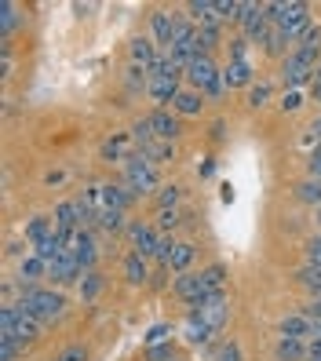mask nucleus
Returning <instances> with one entry per match:
<instances>
[{
    "label": "nucleus",
    "instance_id": "obj_1",
    "mask_svg": "<svg viewBox=\"0 0 321 361\" xmlns=\"http://www.w3.org/2000/svg\"><path fill=\"white\" fill-rule=\"evenodd\" d=\"M19 307H26L40 325L59 321L62 314H66V300H62L59 292H47V288H22V303Z\"/></svg>",
    "mask_w": 321,
    "mask_h": 361
},
{
    "label": "nucleus",
    "instance_id": "obj_2",
    "mask_svg": "<svg viewBox=\"0 0 321 361\" xmlns=\"http://www.w3.org/2000/svg\"><path fill=\"white\" fill-rule=\"evenodd\" d=\"M270 19H274V26L285 33L288 40H299L303 33L311 29L307 4H299V0H292V4H270Z\"/></svg>",
    "mask_w": 321,
    "mask_h": 361
},
{
    "label": "nucleus",
    "instance_id": "obj_3",
    "mask_svg": "<svg viewBox=\"0 0 321 361\" xmlns=\"http://www.w3.org/2000/svg\"><path fill=\"white\" fill-rule=\"evenodd\" d=\"M0 332H11L26 347V343L40 339V321L29 314L26 307H4L0 310Z\"/></svg>",
    "mask_w": 321,
    "mask_h": 361
},
{
    "label": "nucleus",
    "instance_id": "obj_4",
    "mask_svg": "<svg viewBox=\"0 0 321 361\" xmlns=\"http://www.w3.org/2000/svg\"><path fill=\"white\" fill-rule=\"evenodd\" d=\"M124 183L132 186L135 193H150L157 190V164L142 154H132L124 161Z\"/></svg>",
    "mask_w": 321,
    "mask_h": 361
},
{
    "label": "nucleus",
    "instance_id": "obj_5",
    "mask_svg": "<svg viewBox=\"0 0 321 361\" xmlns=\"http://www.w3.org/2000/svg\"><path fill=\"white\" fill-rule=\"evenodd\" d=\"M186 80L194 84V91H204V95H212V98L223 91V77H219L216 62L208 59V55H197L194 62L186 66Z\"/></svg>",
    "mask_w": 321,
    "mask_h": 361
},
{
    "label": "nucleus",
    "instance_id": "obj_6",
    "mask_svg": "<svg viewBox=\"0 0 321 361\" xmlns=\"http://www.w3.org/2000/svg\"><path fill=\"white\" fill-rule=\"evenodd\" d=\"M190 314H194L197 321H204L212 332H219V328L227 325V318H230V300H227V292H223V295H208V300L197 303Z\"/></svg>",
    "mask_w": 321,
    "mask_h": 361
},
{
    "label": "nucleus",
    "instance_id": "obj_7",
    "mask_svg": "<svg viewBox=\"0 0 321 361\" xmlns=\"http://www.w3.org/2000/svg\"><path fill=\"white\" fill-rule=\"evenodd\" d=\"M66 252L80 263V267H84V274L95 270V259H99V244H95V237L88 234V230H77V234L66 237Z\"/></svg>",
    "mask_w": 321,
    "mask_h": 361
},
{
    "label": "nucleus",
    "instance_id": "obj_8",
    "mask_svg": "<svg viewBox=\"0 0 321 361\" xmlns=\"http://www.w3.org/2000/svg\"><path fill=\"white\" fill-rule=\"evenodd\" d=\"M241 26H245L248 37L263 40L267 33H270V26H274V19H270V4H248V8H245V19H241Z\"/></svg>",
    "mask_w": 321,
    "mask_h": 361
},
{
    "label": "nucleus",
    "instance_id": "obj_9",
    "mask_svg": "<svg viewBox=\"0 0 321 361\" xmlns=\"http://www.w3.org/2000/svg\"><path fill=\"white\" fill-rule=\"evenodd\" d=\"M47 277H52L55 285H73V281H80V277H84V267H80V263L66 252L62 259H55L52 267H47Z\"/></svg>",
    "mask_w": 321,
    "mask_h": 361
},
{
    "label": "nucleus",
    "instance_id": "obj_10",
    "mask_svg": "<svg viewBox=\"0 0 321 361\" xmlns=\"http://www.w3.org/2000/svg\"><path fill=\"white\" fill-rule=\"evenodd\" d=\"M175 295H179L183 303H190V307L204 303L208 292H204V285H201V274H179V281H175Z\"/></svg>",
    "mask_w": 321,
    "mask_h": 361
},
{
    "label": "nucleus",
    "instance_id": "obj_11",
    "mask_svg": "<svg viewBox=\"0 0 321 361\" xmlns=\"http://www.w3.org/2000/svg\"><path fill=\"white\" fill-rule=\"evenodd\" d=\"M128 237H132V249H135L139 256H157L160 237H157V230H154V226L132 223V226H128Z\"/></svg>",
    "mask_w": 321,
    "mask_h": 361
},
{
    "label": "nucleus",
    "instance_id": "obj_12",
    "mask_svg": "<svg viewBox=\"0 0 321 361\" xmlns=\"http://www.w3.org/2000/svg\"><path fill=\"white\" fill-rule=\"evenodd\" d=\"M281 73H285V84H288V88L296 91L299 84H307V80H311V73H314V66H311L307 59H303V55H296V52H292V55L285 59V70H281Z\"/></svg>",
    "mask_w": 321,
    "mask_h": 361
},
{
    "label": "nucleus",
    "instance_id": "obj_13",
    "mask_svg": "<svg viewBox=\"0 0 321 361\" xmlns=\"http://www.w3.org/2000/svg\"><path fill=\"white\" fill-rule=\"evenodd\" d=\"M150 26H154V37H157L160 44H165V47H168L175 37H179V26H183V19H175V15H168V11H157Z\"/></svg>",
    "mask_w": 321,
    "mask_h": 361
},
{
    "label": "nucleus",
    "instance_id": "obj_14",
    "mask_svg": "<svg viewBox=\"0 0 321 361\" xmlns=\"http://www.w3.org/2000/svg\"><path fill=\"white\" fill-rule=\"evenodd\" d=\"M147 91L157 98V103H175L183 88H179V77H150Z\"/></svg>",
    "mask_w": 321,
    "mask_h": 361
},
{
    "label": "nucleus",
    "instance_id": "obj_15",
    "mask_svg": "<svg viewBox=\"0 0 321 361\" xmlns=\"http://www.w3.org/2000/svg\"><path fill=\"white\" fill-rule=\"evenodd\" d=\"M281 336H288V339H303V343H307V339L314 336V321H311L307 314H288V318L281 321Z\"/></svg>",
    "mask_w": 321,
    "mask_h": 361
},
{
    "label": "nucleus",
    "instance_id": "obj_16",
    "mask_svg": "<svg viewBox=\"0 0 321 361\" xmlns=\"http://www.w3.org/2000/svg\"><path fill=\"white\" fill-rule=\"evenodd\" d=\"M147 121H150V128H154V135H157V139H168V142H172L175 135H179V121H175L168 110H157V113H150Z\"/></svg>",
    "mask_w": 321,
    "mask_h": 361
},
{
    "label": "nucleus",
    "instance_id": "obj_17",
    "mask_svg": "<svg viewBox=\"0 0 321 361\" xmlns=\"http://www.w3.org/2000/svg\"><path fill=\"white\" fill-rule=\"evenodd\" d=\"M128 52H132V66H142V70H154V62L160 59V55H157V47H154L147 37H135Z\"/></svg>",
    "mask_w": 321,
    "mask_h": 361
},
{
    "label": "nucleus",
    "instance_id": "obj_18",
    "mask_svg": "<svg viewBox=\"0 0 321 361\" xmlns=\"http://www.w3.org/2000/svg\"><path fill=\"white\" fill-rule=\"evenodd\" d=\"M296 55H303L311 66L318 62V55H321V26H311L307 33L299 37V47H296Z\"/></svg>",
    "mask_w": 321,
    "mask_h": 361
},
{
    "label": "nucleus",
    "instance_id": "obj_19",
    "mask_svg": "<svg viewBox=\"0 0 321 361\" xmlns=\"http://www.w3.org/2000/svg\"><path fill=\"white\" fill-rule=\"evenodd\" d=\"M103 288H106V277L99 270H88L84 277H80V285H77V292H80V300H84V303H95Z\"/></svg>",
    "mask_w": 321,
    "mask_h": 361
},
{
    "label": "nucleus",
    "instance_id": "obj_20",
    "mask_svg": "<svg viewBox=\"0 0 321 361\" xmlns=\"http://www.w3.org/2000/svg\"><path fill=\"white\" fill-rule=\"evenodd\" d=\"M194 256H197V249H194L190 241H175L172 259H168V270H175V274H186V267L194 263Z\"/></svg>",
    "mask_w": 321,
    "mask_h": 361
},
{
    "label": "nucleus",
    "instance_id": "obj_21",
    "mask_svg": "<svg viewBox=\"0 0 321 361\" xmlns=\"http://www.w3.org/2000/svg\"><path fill=\"white\" fill-rule=\"evenodd\" d=\"M223 84H230V88L252 84V66L248 62H227V70H223Z\"/></svg>",
    "mask_w": 321,
    "mask_h": 361
},
{
    "label": "nucleus",
    "instance_id": "obj_22",
    "mask_svg": "<svg viewBox=\"0 0 321 361\" xmlns=\"http://www.w3.org/2000/svg\"><path fill=\"white\" fill-rule=\"evenodd\" d=\"M190 15L197 19V26H219L223 22L219 4H208V0H194V4H190Z\"/></svg>",
    "mask_w": 321,
    "mask_h": 361
},
{
    "label": "nucleus",
    "instance_id": "obj_23",
    "mask_svg": "<svg viewBox=\"0 0 321 361\" xmlns=\"http://www.w3.org/2000/svg\"><path fill=\"white\" fill-rule=\"evenodd\" d=\"M124 277H128V285H147V256H139V252H132L124 259Z\"/></svg>",
    "mask_w": 321,
    "mask_h": 361
},
{
    "label": "nucleus",
    "instance_id": "obj_24",
    "mask_svg": "<svg viewBox=\"0 0 321 361\" xmlns=\"http://www.w3.org/2000/svg\"><path fill=\"white\" fill-rule=\"evenodd\" d=\"M183 336H186V343H194V347H204V343L212 339V328H208L204 321H197L194 314H190V318L183 321Z\"/></svg>",
    "mask_w": 321,
    "mask_h": 361
},
{
    "label": "nucleus",
    "instance_id": "obj_25",
    "mask_svg": "<svg viewBox=\"0 0 321 361\" xmlns=\"http://www.w3.org/2000/svg\"><path fill=\"white\" fill-rule=\"evenodd\" d=\"M201 285H204V292L208 295H223V288H227V270L219 267H208V270H201Z\"/></svg>",
    "mask_w": 321,
    "mask_h": 361
},
{
    "label": "nucleus",
    "instance_id": "obj_26",
    "mask_svg": "<svg viewBox=\"0 0 321 361\" xmlns=\"http://www.w3.org/2000/svg\"><path fill=\"white\" fill-rule=\"evenodd\" d=\"M303 358H307V343L303 339H288V336L278 339V361H303Z\"/></svg>",
    "mask_w": 321,
    "mask_h": 361
},
{
    "label": "nucleus",
    "instance_id": "obj_27",
    "mask_svg": "<svg viewBox=\"0 0 321 361\" xmlns=\"http://www.w3.org/2000/svg\"><path fill=\"white\" fill-rule=\"evenodd\" d=\"M19 274H22V288H26L29 281H37V277H44V274H47V263H44L40 256H29V259H22Z\"/></svg>",
    "mask_w": 321,
    "mask_h": 361
},
{
    "label": "nucleus",
    "instance_id": "obj_28",
    "mask_svg": "<svg viewBox=\"0 0 321 361\" xmlns=\"http://www.w3.org/2000/svg\"><path fill=\"white\" fill-rule=\"evenodd\" d=\"M19 26V4H11V0H4L0 4V37H11V29Z\"/></svg>",
    "mask_w": 321,
    "mask_h": 361
},
{
    "label": "nucleus",
    "instance_id": "obj_29",
    "mask_svg": "<svg viewBox=\"0 0 321 361\" xmlns=\"http://www.w3.org/2000/svg\"><path fill=\"white\" fill-rule=\"evenodd\" d=\"M55 230H52V219H44V216H37V219H29L26 223V237L33 241V244H40L44 237H52Z\"/></svg>",
    "mask_w": 321,
    "mask_h": 361
},
{
    "label": "nucleus",
    "instance_id": "obj_30",
    "mask_svg": "<svg viewBox=\"0 0 321 361\" xmlns=\"http://www.w3.org/2000/svg\"><path fill=\"white\" fill-rule=\"evenodd\" d=\"M175 110L186 113V117L201 113V91H179V98H175Z\"/></svg>",
    "mask_w": 321,
    "mask_h": 361
},
{
    "label": "nucleus",
    "instance_id": "obj_31",
    "mask_svg": "<svg viewBox=\"0 0 321 361\" xmlns=\"http://www.w3.org/2000/svg\"><path fill=\"white\" fill-rule=\"evenodd\" d=\"M99 226L110 230V234H117V230H124V212H121V208H106V212H99Z\"/></svg>",
    "mask_w": 321,
    "mask_h": 361
},
{
    "label": "nucleus",
    "instance_id": "obj_32",
    "mask_svg": "<svg viewBox=\"0 0 321 361\" xmlns=\"http://www.w3.org/2000/svg\"><path fill=\"white\" fill-rule=\"evenodd\" d=\"M142 157H150L154 164H157V161H172V142H168V139H154L147 150H142Z\"/></svg>",
    "mask_w": 321,
    "mask_h": 361
},
{
    "label": "nucleus",
    "instance_id": "obj_33",
    "mask_svg": "<svg viewBox=\"0 0 321 361\" xmlns=\"http://www.w3.org/2000/svg\"><path fill=\"white\" fill-rule=\"evenodd\" d=\"M219 44V26H197V47L201 55H208V47Z\"/></svg>",
    "mask_w": 321,
    "mask_h": 361
},
{
    "label": "nucleus",
    "instance_id": "obj_34",
    "mask_svg": "<svg viewBox=\"0 0 321 361\" xmlns=\"http://www.w3.org/2000/svg\"><path fill=\"white\" fill-rule=\"evenodd\" d=\"M296 193H299V201H307V205H321V179H307Z\"/></svg>",
    "mask_w": 321,
    "mask_h": 361
},
{
    "label": "nucleus",
    "instance_id": "obj_35",
    "mask_svg": "<svg viewBox=\"0 0 321 361\" xmlns=\"http://www.w3.org/2000/svg\"><path fill=\"white\" fill-rule=\"evenodd\" d=\"M19 347H22V343L15 339L11 332H0V361H15V358H19Z\"/></svg>",
    "mask_w": 321,
    "mask_h": 361
},
{
    "label": "nucleus",
    "instance_id": "obj_36",
    "mask_svg": "<svg viewBox=\"0 0 321 361\" xmlns=\"http://www.w3.org/2000/svg\"><path fill=\"white\" fill-rule=\"evenodd\" d=\"M263 40H267V52H274V55H281V52H285V47H288V44H292V40H288V37H285V33L278 29V26H270V33H267V37H263Z\"/></svg>",
    "mask_w": 321,
    "mask_h": 361
},
{
    "label": "nucleus",
    "instance_id": "obj_37",
    "mask_svg": "<svg viewBox=\"0 0 321 361\" xmlns=\"http://www.w3.org/2000/svg\"><path fill=\"white\" fill-rule=\"evenodd\" d=\"M299 281L307 285L314 295H321V267H311V263H307V267L299 270Z\"/></svg>",
    "mask_w": 321,
    "mask_h": 361
},
{
    "label": "nucleus",
    "instance_id": "obj_38",
    "mask_svg": "<svg viewBox=\"0 0 321 361\" xmlns=\"http://www.w3.org/2000/svg\"><path fill=\"white\" fill-rule=\"evenodd\" d=\"M128 142H132V135H117V139H110L103 146V157H124L128 154ZM128 161V157H124Z\"/></svg>",
    "mask_w": 321,
    "mask_h": 361
},
{
    "label": "nucleus",
    "instance_id": "obj_39",
    "mask_svg": "<svg viewBox=\"0 0 321 361\" xmlns=\"http://www.w3.org/2000/svg\"><path fill=\"white\" fill-rule=\"evenodd\" d=\"M179 197H183V190L179 186H165L157 193V205H160V212H172L175 205H179Z\"/></svg>",
    "mask_w": 321,
    "mask_h": 361
},
{
    "label": "nucleus",
    "instance_id": "obj_40",
    "mask_svg": "<svg viewBox=\"0 0 321 361\" xmlns=\"http://www.w3.org/2000/svg\"><path fill=\"white\" fill-rule=\"evenodd\" d=\"M168 336H172V325H154L142 339H147V347H160V343H165Z\"/></svg>",
    "mask_w": 321,
    "mask_h": 361
},
{
    "label": "nucleus",
    "instance_id": "obj_41",
    "mask_svg": "<svg viewBox=\"0 0 321 361\" xmlns=\"http://www.w3.org/2000/svg\"><path fill=\"white\" fill-rule=\"evenodd\" d=\"M55 361H88V351L80 347V343H70V347L62 351V354H59Z\"/></svg>",
    "mask_w": 321,
    "mask_h": 361
},
{
    "label": "nucleus",
    "instance_id": "obj_42",
    "mask_svg": "<svg viewBox=\"0 0 321 361\" xmlns=\"http://www.w3.org/2000/svg\"><path fill=\"white\" fill-rule=\"evenodd\" d=\"M270 95H274V88H270V84H255V88L248 91V103H252V106H263Z\"/></svg>",
    "mask_w": 321,
    "mask_h": 361
},
{
    "label": "nucleus",
    "instance_id": "obj_43",
    "mask_svg": "<svg viewBox=\"0 0 321 361\" xmlns=\"http://www.w3.org/2000/svg\"><path fill=\"white\" fill-rule=\"evenodd\" d=\"M147 361H175V351H172V343H160V347H150Z\"/></svg>",
    "mask_w": 321,
    "mask_h": 361
},
{
    "label": "nucleus",
    "instance_id": "obj_44",
    "mask_svg": "<svg viewBox=\"0 0 321 361\" xmlns=\"http://www.w3.org/2000/svg\"><path fill=\"white\" fill-rule=\"evenodd\" d=\"M216 361H241V347L230 339V343H223L219 347V354H216Z\"/></svg>",
    "mask_w": 321,
    "mask_h": 361
},
{
    "label": "nucleus",
    "instance_id": "obj_45",
    "mask_svg": "<svg viewBox=\"0 0 321 361\" xmlns=\"http://www.w3.org/2000/svg\"><path fill=\"white\" fill-rule=\"evenodd\" d=\"M307 263L311 267H321V234L311 237V244H307Z\"/></svg>",
    "mask_w": 321,
    "mask_h": 361
},
{
    "label": "nucleus",
    "instance_id": "obj_46",
    "mask_svg": "<svg viewBox=\"0 0 321 361\" xmlns=\"http://www.w3.org/2000/svg\"><path fill=\"white\" fill-rule=\"evenodd\" d=\"M157 226H160V230H175V226H179V212H175V208H172V212H160Z\"/></svg>",
    "mask_w": 321,
    "mask_h": 361
},
{
    "label": "nucleus",
    "instance_id": "obj_47",
    "mask_svg": "<svg viewBox=\"0 0 321 361\" xmlns=\"http://www.w3.org/2000/svg\"><path fill=\"white\" fill-rule=\"evenodd\" d=\"M172 249H175V241H160L157 244V259L165 263V267H168V259H172Z\"/></svg>",
    "mask_w": 321,
    "mask_h": 361
},
{
    "label": "nucleus",
    "instance_id": "obj_48",
    "mask_svg": "<svg viewBox=\"0 0 321 361\" xmlns=\"http://www.w3.org/2000/svg\"><path fill=\"white\" fill-rule=\"evenodd\" d=\"M281 106H285V110H299V106H303V95H299V91H288V95L281 98Z\"/></svg>",
    "mask_w": 321,
    "mask_h": 361
},
{
    "label": "nucleus",
    "instance_id": "obj_49",
    "mask_svg": "<svg viewBox=\"0 0 321 361\" xmlns=\"http://www.w3.org/2000/svg\"><path fill=\"white\" fill-rule=\"evenodd\" d=\"M303 314H307L311 321H321V295H314V300H311V307L303 310Z\"/></svg>",
    "mask_w": 321,
    "mask_h": 361
},
{
    "label": "nucleus",
    "instance_id": "obj_50",
    "mask_svg": "<svg viewBox=\"0 0 321 361\" xmlns=\"http://www.w3.org/2000/svg\"><path fill=\"white\" fill-rule=\"evenodd\" d=\"M307 361H321V339H307Z\"/></svg>",
    "mask_w": 321,
    "mask_h": 361
},
{
    "label": "nucleus",
    "instance_id": "obj_51",
    "mask_svg": "<svg viewBox=\"0 0 321 361\" xmlns=\"http://www.w3.org/2000/svg\"><path fill=\"white\" fill-rule=\"evenodd\" d=\"M311 179H321V146L311 154Z\"/></svg>",
    "mask_w": 321,
    "mask_h": 361
},
{
    "label": "nucleus",
    "instance_id": "obj_52",
    "mask_svg": "<svg viewBox=\"0 0 321 361\" xmlns=\"http://www.w3.org/2000/svg\"><path fill=\"white\" fill-rule=\"evenodd\" d=\"M311 131H314V135H318V146H321V117L314 121V128H311Z\"/></svg>",
    "mask_w": 321,
    "mask_h": 361
},
{
    "label": "nucleus",
    "instance_id": "obj_53",
    "mask_svg": "<svg viewBox=\"0 0 321 361\" xmlns=\"http://www.w3.org/2000/svg\"><path fill=\"white\" fill-rule=\"evenodd\" d=\"M311 339H321V321H314V336Z\"/></svg>",
    "mask_w": 321,
    "mask_h": 361
},
{
    "label": "nucleus",
    "instance_id": "obj_54",
    "mask_svg": "<svg viewBox=\"0 0 321 361\" xmlns=\"http://www.w3.org/2000/svg\"><path fill=\"white\" fill-rule=\"evenodd\" d=\"M314 98H318V103H321V88H314Z\"/></svg>",
    "mask_w": 321,
    "mask_h": 361
}]
</instances>
